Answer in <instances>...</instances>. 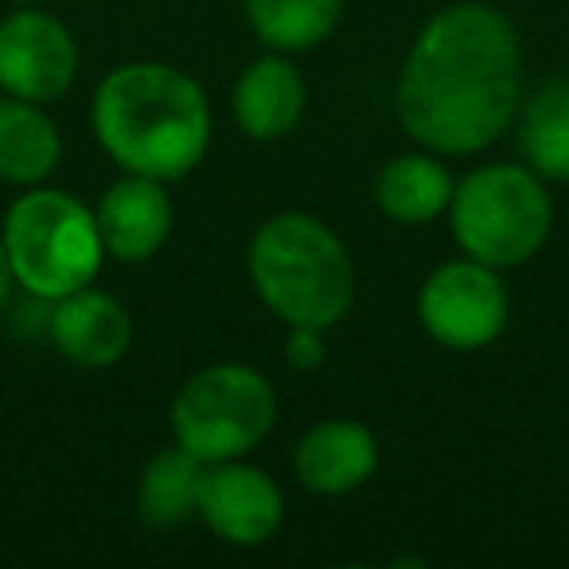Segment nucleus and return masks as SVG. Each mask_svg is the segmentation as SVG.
Instances as JSON below:
<instances>
[{
	"label": "nucleus",
	"instance_id": "f03ea898",
	"mask_svg": "<svg viewBox=\"0 0 569 569\" xmlns=\"http://www.w3.org/2000/svg\"><path fill=\"white\" fill-rule=\"evenodd\" d=\"M90 126L121 172L183 180L211 144V102L180 67L121 63L98 82Z\"/></svg>",
	"mask_w": 569,
	"mask_h": 569
},
{
	"label": "nucleus",
	"instance_id": "6e6552de",
	"mask_svg": "<svg viewBox=\"0 0 569 569\" xmlns=\"http://www.w3.org/2000/svg\"><path fill=\"white\" fill-rule=\"evenodd\" d=\"M79 48L63 20L40 9H17L0 20V90L24 102H59L74 87Z\"/></svg>",
	"mask_w": 569,
	"mask_h": 569
},
{
	"label": "nucleus",
	"instance_id": "9d476101",
	"mask_svg": "<svg viewBox=\"0 0 569 569\" xmlns=\"http://www.w3.org/2000/svg\"><path fill=\"white\" fill-rule=\"evenodd\" d=\"M48 336L56 351L74 367L102 371L126 359L133 343V317L113 293H102L94 284L51 301Z\"/></svg>",
	"mask_w": 569,
	"mask_h": 569
},
{
	"label": "nucleus",
	"instance_id": "20e7f679",
	"mask_svg": "<svg viewBox=\"0 0 569 569\" xmlns=\"http://www.w3.org/2000/svg\"><path fill=\"white\" fill-rule=\"evenodd\" d=\"M4 253L12 277L36 301H59L94 284L106 261L98 214L79 196L59 188H28L4 214Z\"/></svg>",
	"mask_w": 569,
	"mask_h": 569
},
{
	"label": "nucleus",
	"instance_id": "1a4fd4ad",
	"mask_svg": "<svg viewBox=\"0 0 569 569\" xmlns=\"http://www.w3.org/2000/svg\"><path fill=\"white\" fill-rule=\"evenodd\" d=\"M196 515L214 538L230 546H261L281 530L284 496L266 468L219 460L203 468Z\"/></svg>",
	"mask_w": 569,
	"mask_h": 569
},
{
	"label": "nucleus",
	"instance_id": "dca6fc26",
	"mask_svg": "<svg viewBox=\"0 0 569 569\" xmlns=\"http://www.w3.org/2000/svg\"><path fill=\"white\" fill-rule=\"evenodd\" d=\"M203 460L191 457L188 449H160L149 457L137 483V515L152 530H176L196 515L199 480H203Z\"/></svg>",
	"mask_w": 569,
	"mask_h": 569
},
{
	"label": "nucleus",
	"instance_id": "412c9836",
	"mask_svg": "<svg viewBox=\"0 0 569 569\" xmlns=\"http://www.w3.org/2000/svg\"><path fill=\"white\" fill-rule=\"evenodd\" d=\"M17 4H40V0H17Z\"/></svg>",
	"mask_w": 569,
	"mask_h": 569
},
{
	"label": "nucleus",
	"instance_id": "aec40b11",
	"mask_svg": "<svg viewBox=\"0 0 569 569\" xmlns=\"http://www.w3.org/2000/svg\"><path fill=\"white\" fill-rule=\"evenodd\" d=\"M12 284H17V277H12L9 253H4V238H0V309H4V305H9Z\"/></svg>",
	"mask_w": 569,
	"mask_h": 569
},
{
	"label": "nucleus",
	"instance_id": "a211bd4d",
	"mask_svg": "<svg viewBox=\"0 0 569 569\" xmlns=\"http://www.w3.org/2000/svg\"><path fill=\"white\" fill-rule=\"evenodd\" d=\"M519 149L538 176L569 180V79L546 82L519 102Z\"/></svg>",
	"mask_w": 569,
	"mask_h": 569
},
{
	"label": "nucleus",
	"instance_id": "39448f33",
	"mask_svg": "<svg viewBox=\"0 0 569 569\" xmlns=\"http://www.w3.org/2000/svg\"><path fill=\"white\" fill-rule=\"evenodd\" d=\"M452 238L491 269H519L550 238L553 207L535 168L483 164L452 188Z\"/></svg>",
	"mask_w": 569,
	"mask_h": 569
},
{
	"label": "nucleus",
	"instance_id": "423d86ee",
	"mask_svg": "<svg viewBox=\"0 0 569 569\" xmlns=\"http://www.w3.org/2000/svg\"><path fill=\"white\" fill-rule=\"evenodd\" d=\"M277 421V395L261 371L246 363H211L172 398V437L203 465L242 460Z\"/></svg>",
	"mask_w": 569,
	"mask_h": 569
},
{
	"label": "nucleus",
	"instance_id": "9b49d317",
	"mask_svg": "<svg viewBox=\"0 0 569 569\" xmlns=\"http://www.w3.org/2000/svg\"><path fill=\"white\" fill-rule=\"evenodd\" d=\"M94 214L106 258L118 261H149L168 242L176 219L164 180L137 172H126L118 183H110Z\"/></svg>",
	"mask_w": 569,
	"mask_h": 569
},
{
	"label": "nucleus",
	"instance_id": "ddd939ff",
	"mask_svg": "<svg viewBox=\"0 0 569 569\" xmlns=\"http://www.w3.org/2000/svg\"><path fill=\"white\" fill-rule=\"evenodd\" d=\"M305 98L309 90L301 71L289 63L284 51H269L238 74L230 110L250 141H281L301 126Z\"/></svg>",
	"mask_w": 569,
	"mask_h": 569
},
{
	"label": "nucleus",
	"instance_id": "0eeeda50",
	"mask_svg": "<svg viewBox=\"0 0 569 569\" xmlns=\"http://www.w3.org/2000/svg\"><path fill=\"white\" fill-rule=\"evenodd\" d=\"M421 328L441 348L480 351L499 340L507 325V289L499 269L476 258H457L437 266L418 293Z\"/></svg>",
	"mask_w": 569,
	"mask_h": 569
},
{
	"label": "nucleus",
	"instance_id": "2eb2a0df",
	"mask_svg": "<svg viewBox=\"0 0 569 569\" xmlns=\"http://www.w3.org/2000/svg\"><path fill=\"white\" fill-rule=\"evenodd\" d=\"M59 160H63V141L56 121L36 102L0 94V180L36 188L56 176Z\"/></svg>",
	"mask_w": 569,
	"mask_h": 569
},
{
	"label": "nucleus",
	"instance_id": "f8f14e48",
	"mask_svg": "<svg viewBox=\"0 0 569 569\" xmlns=\"http://www.w3.org/2000/svg\"><path fill=\"white\" fill-rule=\"evenodd\" d=\"M379 468V441L363 421L328 418L317 421L297 441L293 472L312 496H348L363 488Z\"/></svg>",
	"mask_w": 569,
	"mask_h": 569
},
{
	"label": "nucleus",
	"instance_id": "4468645a",
	"mask_svg": "<svg viewBox=\"0 0 569 569\" xmlns=\"http://www.w3.org/2000/svg\"><path fill=\"white\" fill-rule=\"evenodd\" d=\"M452 188L457 183L437 152H402V157L387 160L382 172L375 176V203L387 219L421 227L449 211Z\"/></svg>",
	"mask_w": 569,
	"mask_h": 569
},
{
	"label": "nucleus",
	"instance_id": "7ed1b4c3",
	"mask_svg": "<svg viewBox=\"0 0 569 569\" xmlns=\"http://www.w3.org/2000/svg\"><path fill=\"white\" fill-rule=\"evenodd\" d=\"M246 269L261 305L284 328H336L356 305V261L328 222L281 211L250 238Z\"/></svg>",
	"mask_w": 569,
	"mask_h": 569
},
{
	"label": "nucleus",
	"instance_id": "f3484780",
	"mask_svg": "<svg viewBox=\"0 0 569 569\" xmlns=\"http://www.w3.org/2000/svg\"><path fill=\"white\" fill-rule=\"evenodd\" d=\"M253 36L269 51H309L320 48L340 28L343 0H242Z\"/></svg>",
	"mask_w": 569,
	"mask_h": 569
},
{
	"label": "nucleus",
	"instance_id": "6ab92c4d",
	"mask_svg": "<svg viewBox=\"0 0 569 569\" xmlns=\"http://www.w3.org/2000/svg\"><path fill=\"white\" fill-rule=\"evenodd\" d=\"M328 359V348H325V332L320 328H301L293 325L289 336H284V363L293 367V371L309 375L317 367H325Z\"/></svg>",
	"mask_w": 569,
	"mask_h": 569
},
{
	"label": "nucleus",
	"instance_id": "f257e3e1",
	"mask_svg": "<svg viewBox=\"0 0 569 569\" xmlns=\"http://www.w3.org/2000/svg\"><path fill=\"white\" fill-rule=\"evenodd\" d=\"M398 121L437 157H472L499 141L522 102V48L491 4H449L413 40L398 79Z\"/></svg>",
	"mask_w": 569,
	"mask_h": 569
}]
</instances>
